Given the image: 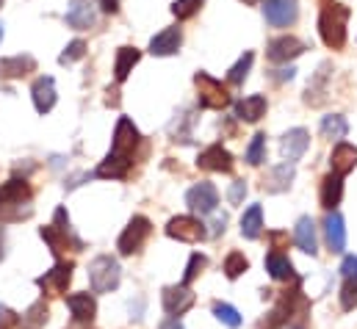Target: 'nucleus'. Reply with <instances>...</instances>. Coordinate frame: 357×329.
Returning <instances> with one entry per match:
<instances>
[{"label": "nucleus", "mask_w": 357, "mask_h": 329, "mask_svg": "<svg viewBox=\"0 0 357 329\" xmlns=\"http://www.w3.org/2000/svg\"><path fill=\"white\" fill-rule=\"evenodd\" d=\"M139 141H142V136H139L136 125L128 116H122L116 122V130H114L111 153L105 155L102 164L97 166V177H114V180L125 177L130 171V166H133V153H136Z\"/></svg>", "instance_id": "nucleus-1"}, {"label": "nucleus", "mask_w": 357, "mask_h": 329, "mask_svg": "<svg viewBox=\"0 0 357 329\" xmlns=\"http://www.w3.org/2000/svg\"><path fill=\"white\" fill-rule=\"evenodd\" d=\"M347 22H349V8L335 0H324L319 14V33L327 47L341 50L347 45Z\"/></svg>", "instance_id": "nucleus-2"}, {"label": "nucleus", "mask_w": 357, "mask_h": 329, "mask_svg": "<svg viewBox=\"0 0 357 329\" xmlns=\"http://www.w3.org/2000/svg\"><path fill=\"white\" fill-rule=\"evenodd\" d=\"M33 213L31 208V185L25 180H8L0 185V219L3 222H20Z\"/></svg>", "instance_id": "nucleus-3"}, {"label": "nucleus", "mask_w": 357, "mask_h": 329, "mask_svg": "<svg viewBox=\"0 0 357 329\" xmlns=\"http://www.w3.org/2000/svg\"><path fill=\"white\" fill-rule=\"evenodd\" d=\"M39 236L47 241V247H50V252H53L56 257H61L67 249H73V252H81V249H84V241H81V238H75V233H73V227H70V216H67V211H64V208H59V211H56L53 224L42 227V233H39Z\"/></svg>", "instance_id": "nucleus-4"}, {"label": "nucleus", "mask_w": 357, "mask_h": 329, "mask_svg": "<svg viewBox=\"0 0 357 329\" xmlns=\"http://www.w3.org/2000/svg\"><path fill=\"white\" fill-rule=\"evenodd\" d=\"M119 280H122V268H119V260L111 257V254H97L89 266V285L94 293H108V291H116L119 288Z\"/></svg>", "instance_id": "nucleus-5"}, {"label": "nucleus", "mask_w": 357, "mask_h": 329, "mask_svg": "<svg viewBox=\"0 0 357 329\" xmlns=\"http://www.w3.org/2000/svg\"><path fill=\"white\" fill-rule=\"evenodd\" d=\"M150 233H153V224H150V219L147 216H133L130 222H128V227L122 230V236H119V241H116V249H119V254H136V252H142V247L147 244V238H150Z\"/></svg>", "instance_id": "nucleus-6"}, {"label": "nucleus", "mask_w": 357, "mask_h": 329, "mask_svg": "<svg viewBox=\"0 0 357 329\" xmlns=\"http://www.w3.org/2000/svg\"><path fill=\"white\" fill-rule=\"evenodd\" d=\"M194 83H197V94H199V105H202V108L222 111V108L230 105V94H227V89L222 86V81L211 78L208 72H197V75H194Z\"/></svg>", "instance_id": "nucleus-7"}, {"label": "nucleus", "mask_w": 357, "mask_h": 329, "mask_svg": "<svg viewBox=\"0 0 357 329\" xmlns=\"http://www.w3.org/2000/svg\"><path fill=\"white\" fill-rule=\"evenodd\" d=\"M185 205H188L194 213H199V216L213 213V211H216V205H219V191H216V185H213V183H208V180H202V183L191 185V188H188V194H185Z\"/></svg>", "instance_id": "nucleus-8"}, {"label": "nucleus", "mask_w": 357, "mask_h": 329, "mask_svg": "<svg viewBox=\"0 0 357 329\" xmlns=\"http://www.w3.org/2000/svg\"><path fill=\"white\" fill-rule=\"evenodd\" d=\"M194 299L197 296H194V291L188 285H169L161 293V305H164L169 319H180L183 313H188L194 307Z\"/></svg>", "instance_id": "nucleus-9"}, {"label": "nucleus", "mask_w": 357, "mask_h": 329, "mask_svg": "<svg viewBox=\"0 0 357 329\" xmlns=\"http://www.w3.org/2000/svg\"><path fill=\"white\" fill-rule=\"evenodd\" d=\"M73 271H75V263H73V260H61V263H56L45 277H39L36 285H39L45 293L59 296V293L67 291V285H70V280H73Z\"/></svg>", "instance_id": "nucleus-10"}, {"label": "nucleus", "mask_w": 357, "mask_h": 329, "mask_svg": "<svg viewBox=\"0 0 357 329\" xmlns=\"http://www.w3.org/2000/svg\"><path fill=\"white\" fill-rule=\"evenodd\" d=\"M167 236L169 238H178V241H185V244H197V241H202L208 236V230L194 216H175L167 224Z\"/></svg>", "instance_id": "nucleus-11"}, {"label": "nucleus", "mask_w": 357, "mask_h": 329, "mask_svg": "<svg viewBox=\"0 0 357 329\" xmlns=\"http://www.w3.org/2000/svg\"><path fill=\"white\" fill-rule=\"evenodd\" d=\"M305 50H307V45L302 39H296V36H277V39L268 42L266 56L271 64H285V61L302 56Z\"/></svg>", "instance_id": "nucleus-12"}, {"label": "nucleus", "mask_w": 357, "mask_h": 329, "mask_svg": "<svg viewBox=\"0 0 357 329\" xmlns=\"http://www.w3.org/2000/svg\"><path fill=\"white\" fill-rule=\"evenodd\" d=\"M264 17L274 28H288V25L296 22L299 6H296V0H266L264 3Z\"/></svg>", "instance_id": "nucleus-13"}, {"label": "nucleus", "mask_w": 357, "mask_h": 329, "mask_svg": "<svg viewBox=\"0 0 357 329\" xmlns=\"http://www.w3.org/2000/svg\"><path fill=\"white\" fill-rule=\"evenodd\" d=\"M307 144H310V133H307L305 128H294V130H288V133L282 136L280 153H282V158H285L288 164H294V161H299V158L305 155Z\"/></svg>", "instance_id": "nucleus-14"}, {"label": "nucleus", "mask_w": 357, "mask_h": 329, "mask_svg": "<svg viewBox=\"0 0 357 329\" xmlns=\"http://www.w3.org/2000/svg\"><path fill=\"white\" fill-rule=\"evenodd\" d=\"M233 164H236L233 155L222 144H213V147L202 150L199 158H197V166L205 169V171H233Z\"/></svg>", "instance_id": "nucleus-15"}, {"label": "nucleus", "mask_w": 357, "mask_h": 329, "mask_svg": "<svg viewBox=\"0 0 357 329\" xmlns=\"http://www.w3.org/2000/svg\"><path fill=\"white\" fill-rule=\"evenodd\" d=\"M67 307L73 313V321H81V324H91L94 316H97V302L91 293H73L67 296Z\"/></svg>", "instance_id": "nucleus-16"}, {"label": "nucleus", "mask_w": 357, "mask_h": 329, "mask_svg": "<svg viewBox=\"0 0 357 329\" xmlns=\"http://www.w3.org/2000/svg\"><path fill=\"white\" fill-rule=\"evenodd\" d=\"M294 241H296V247L302 249L305 254H310V257L319 252V236H316V224H313L310 216H302V219L296 222Z\"/></svg>", "instance_id": "nucleus-17"}, {"label": "nucleus", "mask_w": 357, "mask_h": 329, "mask_svg": "<svg viewBox=\"0 0 357 329\" xmlns=\"http://www.w3.org/2000/svg\"><path fill=\"white\" fill-rule=\"evenodd\" d=\"M31 94H33V105H36V111H39V114L53 111V105H56V81H53L50 75L39 78V81L33 83Z\"/></svg>", "instance_id": "nucleus-18"}, {"label": "nucleus", "mask_w": 357, "mask_h": 329, "mask_svg": "<svg viewBox=\"0 0 357 329\" xmlns=\"http://www.w3.org/2000/svg\"><path fill=\"white\" fill-rule=\"evenodd\" d=\"M324 233H327V244L333 252L347 249V224H344V216L338 211H330V216L324 222Z\"/></svg>", "instance_id": "nucleus-19"}, {"label": "nucleus", "mask_w": 357, "mask_h": 329, "mask_svg": "<svg viewBox=\"0 0 357 329\" xmlns=\"http://www.w3.org/2000/svg\"><path fill=\"white\" fill-rule=\"evenodd\" d=\"M330 166H333V174H338V177L349 174L357 166V147L341 141V144L333 150V155H330Z\"/></svg>", "instance_id": "nucleus-20"}, {"label": "nucleus", "mask_w": 357, "mask_h": 329, "mask_svg": "<svg viewBox=\"0 0 357 329\" xmlns=\"http://www.w3.org/2000/svg\"><path fill=\"white\" fill-rule=\"evenodd\" d=\"M180 42H183L180 28H167V31H161L158 36H153L150 53H153V56H172V53L180 50Z\"/></svg>", "instance_id": "nucleus-21"}, {"label": "nucleus", "mask_w": 357, "mask_h": 329, "mask_svg": "<svg viewBox=\"0 0 357 329\" xmlns=\"http://www.w3.org/2000/svg\"><path fill=\"white\" fill-rule=\"evenodd\" d=\"M50 319V307L45 299L33 302L22 316H17V329H42Z\"/></svg>", "instance_id": "nucleus-22"}, {"label": "nucleus", "mask_w": 357, "mask_h": 329, "mask_svg": "<svg viewBox=\"0 0 357 329\" xmlns=\"http://www.w3.org/2000/svg\"><path fill=\"white\" fill-rule=\"evenodd\" d=\"M294 164H280L274 166L271 171H268V177H264V188L271 191V194H280V191H288L291 188V183H294Z\"/></svg>", "instance_id": "nucleus-23"}, {"label": "nucleus", "mask_w": 357, "mask_h": 329, "mask_svg": "<svg viewBox=\"0 0 357 329\" xmlns=\"http://www.w3.org/2000/svg\"><path fill=\"white\" fill-rule=\"evenodd\" d=\"M266 271L271 274V280H277V282L296 280V274H294V263H291V260H288V254H282V252H268L266 254Z\"/></svg>", "instance_id": "nucleus-24"}, {"label": "nucleus", "mask_w": 357, "mask_h": 329, "mask_svg": "<svg viewBox=\"0 0 357 329\" xmlns=\"http://www.w3.org/2000/svg\"><path fill=\"white\" fill-rule=\"evenodd\" d=\"M266 114V97L264 94H252L236 102V116L244 122H258Z\"/></svg>", "instance_id": "nucleus-25"}, {"label": "nucleus", "mask_w": 357, "mask_h": 329, "mask_svg": "<svg viewBox=\"0 0 357 329\" xmlns=\"http://www.w3.org/2000/svg\"><path fill=\"white\" fill-rule=\"evenodd\" d=\"M341 197H344V177H338V174L330 171L321 180V208L335 211V205L341 202Z\"/></svg>", "instance_id": "nucleus-26"}, {"label": "nucleus", "mask_w": 357, "mask_h": 329, "mask_svg": "<svg viewBox=\"0 0 357 329\" xmlns=\"http://www.w3.org/2000/svg\"><path fill=\"white\" fill-rule=\"evenodd\" d=\"M261 233H264V211H261V205H252L241 216V236L247 241H255V238H261Z\"/></svg>", "instance_id": "nucleus-27"}, {"label": "nucleus", "mask_w": 357, "mask_h": 329, "mask_svg": "<svg viewBox=\"0 0 357 329\" xmlns=\"http://www.w3.org/2000/svg\"><path fill=\"white\" fill-rule=\"evenodd\" d=\"M36 70V61L31 56H14V59H3L0 61V78H20Z\"/></svg>", "instance_id": "nucleus-28"}, {"label": "nucleus", "mask_w": 357, "mask_h": 329, "mask_svg": "<svg viewBox=\"0 0 357 329\" xmlns=\"http://www.w3.org/2000/svg\"><path fill=\"white\" fill-rule=\"evenodd\" d=\"M94 22V11L86 0H73L70 3V11H67V25L73 28H89Z\"/></svg>", "instance_id": "nucleus-29"}, {"label": "nucleus", "mask_w": 357, "mask_h": 329, "mask_svg": "<svg viewBox=\"0 0 357 329\" xmlns=\"http://www.w3.org/2000/svg\"><path fill=\"white\" fill-rule=\"evenodd\" d=\"M139 59H142V53L136 50V47H122L119 53H116V67H114V72H116V81L122 83L128 75H130V70L139 64Z\"/></svg>", "instance_id": "nucleus-30"}, {"label": "nucleus", "mask_w": 357, "mask_h": 329, "mask_svg": "<svg viewBox=\"0 0 357 329\" xmlns=\"http://www.w3.org/2000/svg\"><path fill=\"white\" fill-rule=\"evenodd\" d=\"M347 133H349V122L341 116V114H330V116H324L321 119V136L324 139H347Z\"/></svg>", "instance_id": "nucleus-31"}, {"label": "nucleus", "mask_w": 357, "mask_h": 329, "mask_svg": "<svg viewBox=\"0 0 357 329\" xmlns=\"http://www.w3.org/2000/svg\"><path fill=\"white\" fill-rule=\"evenodd\" d=\"M252 61H255V53L252 50H247L233 67H230V72H227V83H233V86H241V83L247 81V75H250V70H252Z\"/></svg>", "instance_id": "nucleus-32"}, {"label": "nucleus", "mask_w": 357, "mask_h": 329, "mask_svg": "<svg viewBox=\"0 0 357 329\" xmlns=\"http://www.w3.org/2000/svg\"><path fill=\"white\" fill-rule=\"evenodd\" d=\"M213 316H216L225 327H230V329L241 327V313H238L233 305H227V302H213Z\"/></svg>", "instance_id": "nucleus-33"}, {"label": "nucleus", "mask_w": 357, "mask_h": 329, "mask_svg": "<svg viewBox=\"0 0 357 329\" xmlns=\"http://www.w3.org/2000/svg\"><path fill=\"white\" fill-rule=\"evenodd\" d=\"M247 268H250V260H247L241 252H230V254L225 257V274H227V280H238Z\"/></svg>", "instance_id": "nucleus-34"}, {"label": "nucleus", "mask_w": 357, "mask_h": 329, "mask_svg": "<svg viewBox=\"0 0 357 329\" xmlns=\"http://www.w3.org/2000/svg\"><path fill=\"white\" fill-rule=\"evenodd\" d=\"M266 161V136L264 133H255L250 147H247V164L250 166H261Z\"/></svg>", "instance_id": "nucleus-35"}, {"label": "nucleus", "mask_w": 357, "mask_h": 329, "mask_svg": "<svg viewBox=\"0 0 357 329\" xmlns=\"http://www.w3.org/2000/svg\"><path fill=\"white\" fill-rule=\"evenodd\" d=\"M205 266H208V257L199 254V252H194V254L188 257V266H185V274H183V282H180V285H191V282L197 280V274H199Z\"/></svg>", "instance_id": "nucleus-36"}, {"label": "nucleus", "mask_w": 357, "mask_h": 329, "mask_svg": "<svg viewBox=\"0 0 357 329\" xmlns=\"http://www.w3.org/2000/svg\"><path fill=\"white\" fill-rule=\"evenodd\" d=\"M324 81H327V64H324V67L319 70L316 81L307 86V97H305V100H307L310 105H319V102L324 100V94H321V91H324Z\"/></svg>", "instance_id": "nucleus-37"}, {"label": "nucleus", "mask_w": 357, "mask_h": 329, "mask_svg": "<svg viewBox=\"0 0 357 329\" xmlns=\"http://www.w3.org/2000/svg\"><path fill=\"white\" fill-rule=\"evenodd\" d=\"M199 8H202V0H175L172 3V14L178 20H191Z\"/></svg>", "instance_id": "nucleus-38"}, {"label": "nucleus", "mask_w": 357, "mask_h": 329, "mask_svg": "<svg viewBox=\"0 0 357 329\" xmlns=\"http://www.w3.org/2000/svg\"><path fill=\"white\" fill-rule=\"evenodd\" d=\"M341 307L344 310H355L357 307V280H347L341 288Z\"/></svg>", "instance_id": "nucleus-39"}, {"label": "nucleus", "mask_w": 357, "mask_h": 329, "mask_svg": "<svg viewBox=\"0 0 357 329\" xmlns=\"http://www.w3.org/2000/svg\"><path fill=\"white\" fill-rule=\"evenodd\" d=\"M84 53H86V42H81V39H75V42H70L67 45V50L61 53V64H73V61H78V59H84Z\"/></svg>", "instance_id": "nucleus-40"}, {"label": "nucleus", "mask_w": 357, "mask_h": 329, "mask_svg": "<svg viewBox=\"0 0 357 329\" xmlns=\"http://www.w3.org/2000/svg\"><path fill=\"white\" fill-rule=\"evenodd\" d=\"M341 274H344V280H357V254H347L344 257Z\"/></svg>", "instance_id": "nucleus-41"}, {"label": "nucleus", "mask_w": 357, "mask_h": 329, "mask_svg": "<svg viewBox=\"0 0 357 329\" xmlns=\"http://www.w3.org/2000/svg\"><path fill=\"white\" fill-rule=\"evenodd\" d=\"M244 194H247V183H244V180H236V183L230 185V194H227V199H230L233 205H238V202L244 199Z\"/></svg>", "instance_id": "nucleus-42"}, {"label": "nucleus", "mask_w": 357, "mask_h": 329, "mask_svg": "<svg viewBox=\"0 0 357 329\" xmlns=\"http://www.w3.org/2000/svg\"><path fill=\"white\" fill-rule=\"evenodd\" d=\"M0 329H17V313L0 305Z\"/></svg>", "instance_id": "nucleus-43"}, {"label": "nucleus", "mask_w": 357, "mask_h": 329, "mask_svg": "<svg viewBox=\"0 0 357 329\" xmlns=\"http://www.w3.org/2000/svg\"><path fill=\"white\" fill-rule=\"evenodd\" d=\"M225 224H227V216H216V219H213V236L225 233Z\"/></svg>", "instance_id": "nucleus-44"}, {"label": "nucleus", "mask_w": 357, "mask_h": 329, "mask_svg": "<svg viewBox=\"0 0 357 329\" xmlns=\"http://www.w3.org/2000/svg\"><path fill=\"white\" fill-rule=\"evenodd\" d=\"M158 329H183V321L180 319H167V321H161Z\"/></svg>", "instance_id": "nucleus-45"}, {"label": "nucleus", "mask_w": 357, "mask_h": 329, "mask_svg": "<svg viewBox=\"0 0 357 329\" xmlns=\"http://www.w3.org/2000/svg\"><path fill=\"white\" fill-rule=\"evenodd\" d=\"M102 8H105L108 14H114V11L119 8V0H102Z\"/></svg>", "instance_id": "nucleus-46"}, {"label": "nucleus", "mask_w": 357, "mask_h": 329, "mask_svg": "<svg viewBox=\"0 0 357 329\" xmlns=\"http://www.w3.org/2000/svg\"><path fill=\"white\" fill-rule=\"evenodd\" d=\"M67 329H91V324H81V321H73Z\"/></svg>", "instance_id": "nucleus-47"}, {"label": "nucleus", "mask_w": 357, "mask_h": 329, "mask_svg": "<svg viewBox=\"0 0 357 329\" xmlns=\"http://www.w3.org/2000/svg\"><path fill=\"white\" fill-rule=\"evenodd\" d=\"M277 329H305V327H299V324H282V327H277Z\"/></svg>", "instance_id": "nucleus-48"}, {"label": "nucleus", "mask_w": 357, "mask_h": 329, "mask_svg": "<svg viewBox=\"0 0 357 329\" xmlns=\"http://www.w3.org/2000/svg\"><path fill=\"white\" fill-rule=\"evenodd\" d=\"M3 254H6V252H3V233H0V260H3Z\"/></svg>", "instance_id": "nucleus-49"}, {"label": "nucleus", "mask_w": 357, "mask_h": 329, "mask_svg": "<svg viewBox=\"0 0 357 329\" xmlns=\"http://www.w3.org/2000/svg\"><path fill=\"white\" fill-rule=\"evenodd\" d=\"M241 3H247V6H255V3H261V0H241Z\"/></svg>", "instance_id": "nucleus-50"}, {"label": "nucleus", "mask_w": 357, "mask_h": 329, "mask_svg": "<svg viewBox=\"0 0 357 329\" xmlns=\"http://www.w3.org/2000/svg\"><path fill=\"white\" fill-rule=\"evenodd\" d=\"M0 39H3V25H0Z\"/></svg>", "instance_id": "nucleus-51"}]
</instances>
